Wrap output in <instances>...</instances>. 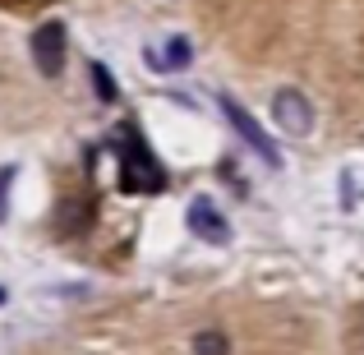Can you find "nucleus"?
Here are the masks:
<instances>
[{"label":"nucleus","mask_w":364,"mask_h":355,"mask_svg":"<svg viewBox=\"0 0 364 355\" xmlns=\"http://www.w3.org/2000/svg\"><path fill=\"white\" fill-rule=\"evenodd\" d=\"M116 148H120V180H124V189H129V194H157V189L166 185V171L152 161L143 134L120 129Z\"/></svg>","instance_id":"1"},{"label":"nucleus","mask_w":364,"mask_h":355,"mask_svg":"<svg viewBox=\"0 0 364 355\" xmlns=\"http://www.w3.org/2000/svg\"><path fill=\"white\" fill-rule=\"evenodd\" d=\"M28 51H33V65H37L42 79H60V74H65V23H60V18L37 23Z\"/></svg>","instance_id":"2"},{"label":"nucleus","mask_w":364,"mask_h":355,"mask_svg":"<svg viewBox=\"0 0 364 355\" xmlns=\"http://www.w3.org/2000/svg\"><path fill=\"white\" fill-rule=\"evenodd\" d=\"M217 102H222L226 120L235 124V134H240V139H249V148H254L258 157L267 161V166H282V152H277V143H272V139H267V134H263V124H258L254 116H249V111H245L240 102L231 97V92H222V97H217Z\"/></svg>","instance_id":"3"},{"label":"nucleus","mask_w":364,"mask_h":355,"mask_svg":"<svg viewBox=\"0 0 364 355\" xmlns=\"http://www.w3.org/2000/svg\"><path fill=\"white\" fill-rule=\"evenodd\" d=\"M272 120H277V129H286L291 139H304V134L314 129V107H309V97H304L300 88L277 92V97H272Z\"/></svg>","instance_id":"4"},{"label":"nucleus","mask_w":364,"mask_h":355,"mask_svg":"<svg viewBox=\"0 0 364 355\" xmlns=\"http://www.w3.org/2000/svg\"><path fill=\"white\" fill-rule=\"evenodd\" d=\"M185 222H189V231L198 240H208V245H226V240H231V226H226V217L213 208V198H194Z\"/></svg>","instance_id":"5"},{"label":"nucleus","mask_w":364,"mask_h":355,"mask_svg":"<svg viewBox=\"0 0 364 355\" xmlns=\"http://www.w3.org/2000/svg\"><path fill=\"white\" fill-rule=\"evenodd\" d=\"M157 65H166V70H185L189 60H194V46H189V37H171L166 42V55H152Z\"/></svg>","instance_id":"6"},{"label":"nucleus","mask_w":364,"mask_h":355,"mask_svg":"<svg viewBox=\"0 0 364 355\" xmlns=\"http://www.w3.org/2000/svg\"><path fill=\"white\" fill-rule=\"evenodd\" d=\"M88 74H92V92H97V97L111 107V102H116V79H111V70H107L102 60H92V70H88Z\"/></svg>","instance_id":"7"},{"label":"nucleus","mask_w":364,"mask_h":355,"mask_svg":"<svg viewBox=\"0 0 364 355\" xmlns=\"http://www.w3.org/2000/svg\"><path fill=\"white\" fill-rule=\"evenodd\" d=\"M194 355H231V341L222 332H198L194 337Z\"/></svg>","instance_id":"8"},{"label":"nucleus","mask_w":364,"mask_h":355,"mask_svg":"<svg viewBox=\"0 0 364 355\" xmlns=\"http://www.w3.org/2000/svg\"><path fill=\"white\" fill-rule=\"evenodd\" d=\"M9 180H14V166H0V222L9 213Z\"/></svg>","instance_id":"9"},{"label":"nucleus","mask_w":364,"mask_h":355,"mask_svg":"<svg viewBox=\"0 0 364 355\" xmlns=\"http://www.w3.org/2000/svg\"><path fill=\"white\" fill-rule=\"evenodd\" d=\"M0 300H5V291H0Z\"/></svg>","instance_id":"10"}]
</instances>
